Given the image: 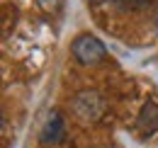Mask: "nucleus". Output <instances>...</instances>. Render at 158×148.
<instances>
[{"label":"nucleus","instance_id":"obj_1","mask_svg":"<svg viewBox=\"0 0 158 148\" xmlns=\"http://www.w3.org/2000/svg\"><path fill=\"white\" fill-rule=\"evenodd\" d=\"M71 51H73V58L83 66H95V63L107 58V46L90 32H83V34H78L73 39Z\"/></svg>","mask_w":158,"mask_h":148},{"label":"nucleus","instance_id":"obj_3","mask_svg":"<svg viewBox=\"0 0 158 148\" xmlns=\"http://www.w3.org/2000/svg\"><path fill=\"white\" fill-rule=\"evenodd\" d=\"M63 138H66V124H63L61 112L54 109L46 117V121H44V126L39 131V141L44 146H51V143H61Z\"/></svg>","mask_w":158,"mask_h":148},{"label":"nucleus","instance_id":"obj_5","mask_svg":"<svg viewBox=\"0 0 158 148\" xmlns=\"http://www.w3.org/2000/svg\"><path fill=\"white\" fill-rule=\"evenodd\" d=\"M110 2L119 10H143V7H148L151 0H110Z\"/></svg>","mask_w":158,"mask_h":148},{"label":"nucleus","instance_id":"obj_4","mask_svg":"<svg viewBox=\"0 0 158 148\" xmlns=\"http://www.w3.org/2000/svg\"><path fill=\"white\" fill-rule=\"evenodd\" d=\"M136 131L141 138H148L158 131V102L146 100V105L141 107V112L136 117Z\"/></svg>","mask_w":158,"mask_h":148},{"label":"nucleus","instance_id":"obj_2","mask_svg":"<svg viewBox=\"0 0 158 148\" xmlns=\"http://www.w3.org/2000/svg\"><path fill=\"white\" fill-rule=\"evenodd\" d=\"M71 112L85 124L98 121L105 112V100L98 90H80L71 97Z\"/></svg>","mask_w":158,"mask_h":148},{"label":"nucleus","instance_id":"obj_6","mask_svg":"<svg viewBox=\"0 0 158 148\" xmlns=\"http://www.w3.org/2000/svg\"><path fill=\"white\" fill-rule=\"evenodd\" d=\"M37 5H39L44 12H54V10H59L61 5H63V0H37Z\"/></svg>","mask_w":158,"mask_h":148}]
</instances>
